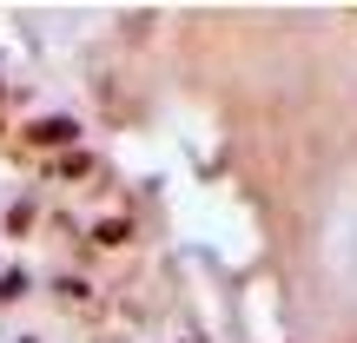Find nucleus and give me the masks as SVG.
<instances>
[{
    "mask_svg": "<svg viewBox=\"0 0 357 343\" xmlns=\"http://www.w3.org/2000/svg\"><path fill=\"white\" fill-rule=\"evenodd\" d=\"M33 139L40 145H66L73 139V119H47V126H33Z\"/></svg>",
    "mask_w": 357,
    "mask_h": 343,
    "instance_id": "obj_1",
    "label": "nucleus"
}]
</instances>
